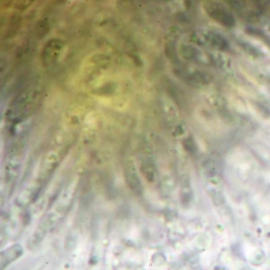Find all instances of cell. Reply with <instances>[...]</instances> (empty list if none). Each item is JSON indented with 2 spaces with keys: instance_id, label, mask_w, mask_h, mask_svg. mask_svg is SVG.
<instances>
[{
  "instance_id": "cell-2",
  "label": "cell",
  "mask_w": 270,
  "mask_h": 270,
  "mask_svg": "<svg viewBox=\"0 0 270 270\" xmlns=\"http://www.w3.org/2000/svg\"><path fill=\"white\" fill-rule=\"evenodd\" d=\"M23 250L19 244H15L8 249L5 250L4 252L1 253L0 255V265L1 268H5L12 261L19 258L23 255Z\"/></svg>"
},
{
  "instance_id": "cell-1",
  "label": "cell",
  "mask_w": 270,
  "mask_h": 270,
  "mask_svg": "<svg viewBox=\"0 0 270 270\" xmlns=\"http://www.w3.org/2000/svg\"><path fill=\"white\" fill-rule=\"evenodd\" d=\"M124 176H126V181L131 190L134 191L138 195L141 194L143 192V187H142L141 181L138 175L136 165L133 161H128L126 162V168H124Z\"/></svg>"
}]
</instances>
